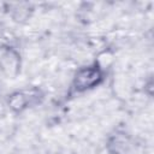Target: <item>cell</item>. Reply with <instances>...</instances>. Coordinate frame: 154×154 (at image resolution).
<instances>
[{
	"label": "cell",
	"instance_id": "obj_2",
	"mask_svg": "<svg viewBox=\"0 0 154 154\" xmlns=\"http://www.w3.org/2000/svg\"><path fill=\"white\" fill-rule=\"evenodd\" d=\"M42 97L43 94L38 88H31L29 90H16L8 95L7 106L13 113L19 114L26 108L38 103Z\"/></svg>",
	"mask_w": 154,
	"mask_h": 154
},
{
	"label": "cell",
	"instance_id": "obj_3",
	"mask_svg": "<svg viewBox=\"0 0 154 154\" xmlns=\"http://www.w3.org/2000/svg\"><path fill=\"white\" fill-rule=\"evenodd\" d=\"M22 70V57L12 46L0 48V72L8 79H14Z\"/></svg>",
	"mask_w": 154,
	"mask_h": 154
},
{
	"label": "cell",
	"instance_id": "obj_4",
	"mask_svg": "<svg viewBox=\"0 0 154 154\" xmlns=\"http://www.w3.org/2000/svg\"><path fill=\"white\" fill-rule=\"evenodd\" d=\"M109 154H137V146L132 137L125 131H114L106 141Z\"/></svg>",
	"mask_w": 154,
	"mask_h": 154
},
{
	"label": "cell",
	"instance_id": "obj_1",
	"mask_svg": "<svg viewBox=\"0 0 154 154\" xmlns=\"http://www.w3.org/2000/svg\"><path fill=\"white\" fill-rule=\"evenodd\" d=\"M105 73L106 72H103L94 63L79 67L72 78V83H71L72 91L81 94L97 88L105 81Z\"/></svg>",
	"mask_w": 154,
	"mask_h": 154
},
{
	"label": "cell",
	"instance_id": "obj_5",
	"mask_svg": "<svg viewBox=\"0 0 154 154\" xmlns=\"http://www.w3.org/2000/svg\"><path fill=\"white\" fill-rule=\"evenodd\" d=\"M113 61H114V55L111 51H102L97 54L94 64L97 65L103 72H106L107 69H109L112 65H113Z\"/></svg>",
	"mask_w": 154,
	"mask_h": 154
}]
</instances>
